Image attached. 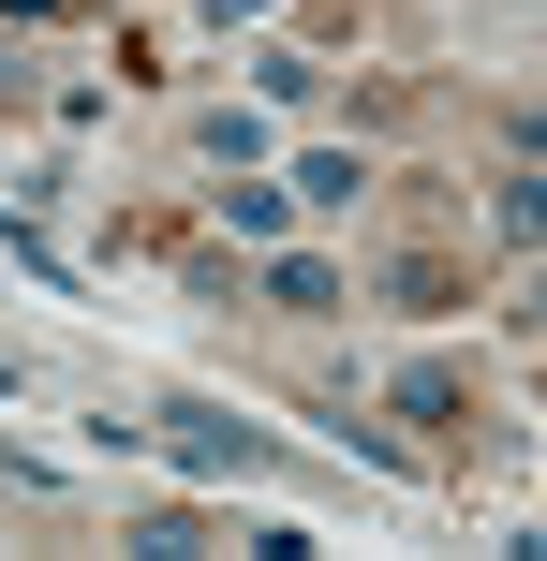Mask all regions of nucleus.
I'll return each mask as SVG.
<instances>
[{
    "label": "nucleus",
    "mask_w": 547,
    "mask_h": 561,
    "mask_svg": "<svg viewBox=\"0 0 547 561\" xmlns=\"http://www.w3.org/2000/svg\"><path fill=\"white\" fill-rule=\"evenodd\" d=\"M518 325H533V340H547V280H533V310H518Z\"/></svg>",
    "instance_id": "obj_3"
},
{
    "label": "nucleus",
    "mask_w": 547,
    "mask_h": 561,
    "mask_svg": "<svg viewBox=\"0 0 547 561\" xmlns=\"http://www.w3.org/2000/svg\"><path fill=\"white\" fill-rule=\"evenodd\" d=\"M178 458H193V473H266V428H223V414H178Z\"/></svg>",
    "instance_id": "obj_1"
},
{
    "label": "nucleus",
    "mask_w": 547,
    "mask_h": 561,
    "mask_svg": "<svg viewBox=\"0 0 547 561\" xmlns=\"http://www.w3.org/2000/svg\"><path fill=\"white\" fill-rule=\"evenodd\" d=\"M503 237H547V178H503Z\"/></svg>",
    "instance_id": "obj_2"
}]
</instances>
